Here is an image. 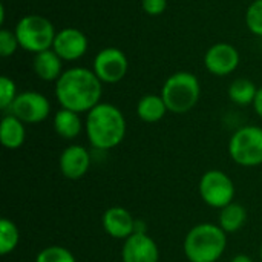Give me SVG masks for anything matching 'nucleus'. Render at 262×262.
Segmentation results:
<instances>
[{
	"instance_id": "nucleus-10",
	"label": "nucleus",
	"mask_w": 262,
	"mask_h": 262,
	"mask_svg": "<svg viewBox=\"0 0 262 262\" xmlns=\"http://www.w3.org/2000/svg\"><path fill=\"white\" fill-rule=\"evenodd\" d=\"M239 60V52L233 45L215 43L206 51L204 66L210 74L216 77H226L238 68Z\"/></svg>"
},
{
	"instance_id": "nucleus-3",
	"label": "nucleus",
	"mask_w": 262,
	"mask_h": 262,
	"mask_svg": "<svg viewBox=\"0 0 262 262\" xmlns=\"http://www.w3.org/2000/svg\"><path fill=\"white\" fill-rule=\"evenodd\" d=\"M226 246V232L216 224L203 223L190 229L184 238V255L190 262H216Z\"/></svg>"
},
{
	"instance_id": "nucleus-2",
	"label": "nucleus",
	"mask_w": 262,
	"mask_h": 262,
	"mask_svg": "<svg viewBox=\"0 0 262 262\" xmlns=\"http://www.w3.org/2000/svg\"><path fill=\"white\" fill-rule=\"evenodd\" d=\"M86 134L89 143L95 149H114L124 140L126 118L117 106L111 103H98L88 112Z\"/></svg>"
},
{
	"instance_id": "nucleus-27",
	"label": "nucleus",
	"mask_w": 262,
	"mask_h": 262,
	"mask_svg": "<svg viewBox=\"0 0 262 262\" xmlns=\"http://www.w3.org/2000/svg\"><path fill=\"white\" fill-rule=\"evenodd\" d=\"M253 109H255V112L258 114V117L262 118V88L258 89L256 98H255V101H253Z\"/></svg>"
},
{
	"instance_id": "nucleus-12",
	"label": "nucleus",
	"mask_w": 262,
	"mask_h": 262,
	"mask_svg": "<svg viewBox=\"0 0 262 262\" xmlns=\"http://www.w3.org/2000/svg\"><path fill=\"white\" fill-rule=\"evenodd\" d=\"M121 258L123 262H158L160 250L147 233H134L124 239Z\"/></svg>"
},
{
	"instance_id": "nucleus-23",
	"label": "nucleus",
	"mask_w": 262,
	"mask_h": 262,
	"mask_svg": "<svg viewBox=\"0 0 262 262\" xmlns=\"http://www.w3.org/2000/svg\"><path fill=\"white\" fill-rule=\"evenodd\" d=\"M246 25L249 31L262 37V0H255L246 11Z\"/></svg>"
},
{
	"instance_id": "nucleus-26",
	"label": "nucleus",
	"mask_w": 262,
	"mask_h": 262,
	"mask_svg": "<svg viewBox=\"0 0 262 262\" xmlns=\"http://www.w3.org/2000/svg\"><path fill=\"white\" fill-rule=\"evenodd\" d=\"M141 8L147 15H161L167 8V0H141Z\"/></svg>"
},
{
	"instance_id": "nucleus-20",
	"label": "nucleus",
	"mask_w": 262,
	"mask_h": 262,
	"mask_svg": "<svg viewBox=\"0 0 262 262\" xmlns=\"http://www.w3.org/2000/svg\"><path fill=\"white\" fill-rule=\"evenodd\" d=\"M256 94H258V88L249 78H236L229 86V98L238 106L253 104Z\"/></svg>"
},
{
	"instance_id": "nucleus-25",
	"label": "nucleus",
	"mask_w": 262,
	"mask_h": 262,
	"mask_svg": "<svg viewBox=\"0 0 262 262\" xmlns=\"http://www.w3.org/2000/svg\"><path fill=\"white\" fill-rule=\"evenodd\" d=\"M20 48L18 40L15 37L14 31L9 29H0V55L2 57H11L12 54H15V51Z\"/></svg>"
},
{
	"instance_id": "nucleus-14",
	"label": "nucleus",
	"mask_w": 262,
	"mask_h": 262,
	"mask_svg": "<svg viewBox=\"0 0 262 262\" xmlns=\"http://www.w3.org/2000/svg\"><path fill=\"white\" fill-rule=\"evenodd\" d=\"M135 221L130 212L123 207H111L103 213V227L115 239H127L132 236L135 233Z\"/></svg>"
},
{
	"instance_id": "nucleus-17",
	"label": "nucleus",
	"mask_w": 262,
	"mask_h": 262,
	"mask_svg": "<svg viewBox=\"0 0 262 262\" xmlns=\"http://www.w3.org/2000/svg\"><path fill=\"white\" fill-rule=\"evenodd\" d=\"M167 111L169 109H167L163 97L155 95V94L144 95L137 104V114H138L140 120H143L144 123H157V121L163 120V117L166 115Z\"/></svg>"
},
{
	"instance_id": "nucleus-29",
	"label": "nucleus",
	"mask_w": 262,
	"mask_h": 262,
	"mask_svg": "<svg viewBox=\"0 0 262 262\" xmlns=\"http://www.w3.org/2000/svg\"><path fill=\"white\" fill-rule=\"evenodd\" d=\"M259 255H261V261H262V246H261V252H259Z\"/></svg>"
},
{
	"instance_id": "nucleus-11",
	"label": "nucleus",
	"mask_w": 262,
	"mask_h": 262,
	"mask_svg": "<svg viewBox=\"0 0 262 262\" xmlns=\"http://www.w3.org/2000/svg\"><path fill=\"white\" fill-rule=\"evenodd\" d=\"M52 49L64 61L78 60L88 51V37L77 28H64L57 32Z\"/></svg>"
},
{
	"instance_id": "nucleus-15",
	"label": "nucleus",
	"mask_w": 262,
	"mask_h": 262,
	"mask_svg": "<svg viewBox=\"0 0 262 262\" xmlns=\"http://www.w3.org/2000/svg\"><path fill=\"white\" fill-rule=\"evenodd\" d=\"M61 61L63 60L57 55L54 49H48V51L35 54L32 68H34L35 75L41 78L43 81H57L60 75L63 74Z\"/></svg>"
},
{
	"instance_id": "nucleus-6",
	"label": "nucleus",
	"mask_w": 262,
	"mask_h": 262,
	"mask_svg": "<svg viewBox=\"0 0 262 262\" xmlns=\"http://www.w3.org/2000/svg\"><path fill=\"white\" fill-rule=\"evenodd\" d=\"M230 158L243 167L262 164V127L244 126L238 129L229 141Z\"/></svg>"
},
{
	"instance_id": "nucleus-9",
	"label": "nucleus",
	"mask_w": 262,
	"mask_h": 262,
	"mask_svg": "<svg viewBox=\"0 0 262 262\" xmlns=\"http://www.w3.org/2000/svg\"><path fill=\"white\" fill-rule=\"evenodd\" d=\"M9 111L14 117L21 120L25 124H35L48 118L51 112V104L43 94L26 91L17 95Z\"/></svg>"
},
{
	"instance_id": "nucleus-7",
	"label": "nucleus",
	"mask_w": 262,
	"mask_h": 262,
	"mask_svg": "<svg viewBox=\"0 0 262 262\" xmlns=\"http://www.w3.org/2000/svg\"><path fill=\"white\" fill-rule=\"evenodd\" d=\"M200 195L207 206L221 210L233 203L235 184L227 173L221 170H209L200 180Z\"/></svg>"
},
{
	"instance_id": "nucleus-22",
	"label": "nucleus",
	"mask_w": 262,
	"mask_h": 262,
	"mask_svg": "<svg viewBox=\"0 0 262 262\" xmlns=\"http://www.w3.org/2000/svg\"><path fill=\"white\" fill-rule=\"evenodd\" d=\"M35 262H75V258L68 249L60 246H51L43 249L37 255Z\"/></svg>"
},
{
	"instance_id": "nucleus-16",
	"label": "nucleus",
	"mask_w": 262,
	"mask_h": 262,
	"mask_svg": "<svg viewBox=\"0 0 262 262\" xmlns=\"http://www.w3.org/2000/svg\"><path fill=\"white\" fill-rule=\"evenodd\" d=\"M26 138V130H25V123L14 117L12 114L3 117L2 124H0V140L2 144L6 149H18L25 143Z\"/></svg>"
},
{
	"instance_id": "nucleus-5",
	"label": "nucleus",
	"mask_w": 262,
	"mask_h": 262,
	"mask_svg": "<svg viewBox=\"0 0 262 262\" xmlns=\"http://www.w3.org/2000/svg\"><path fill=\"white\" fill-rule=\"evenodd\" d=\"M14 32L20 48L32 54L52 49L57 35L51 20L37 14H29L21 17L17 21Z\"/></svg>"
},
{
	"instance_id": "nucleus-21",
	"label": "nucleus",
	"mask_w": 262,
	"mask_h": 262,
	"mask_svg": "<svg viewBox=\"0 0 262 262\" xmlns=\"http://www.w3.org/2000/svg\"><path fill=\"white\" fill-rule=\"evenodd\" d=\"M18 229L11 220H0V255H9L18 244Z\"/></svg>"
},
{
	"instance_id": "nucleus-24",
	"label": "nucleus",
	"mask_w": 262,
	"mask_h": 262,
	"mask_svg": "<svg viewBox=\"0 0 262 262\" xmlns=\"http://www.w3.org/2000/svg\"><path fill=\"white\" fill-rule=\"evenodd\" d=\"M17 86L12 78L3 75L0 77V109L6 111L12 106L14 100L17 98Z\"/></svg>"
},
{
	"instance_id": "nucleus-28",
	"label": "nucleus",
	"mask_w": 262,
	"mask_h": 262,
	"mask_svg": "<svg viewBox=\"0 0 262 262\" xmlns=\"http://www.w3.org/2000/svg\"><path fill=\"white\" fill-rule=\"evenodd\" d=\"M230 262H255L250 256H247V255H236L233 259Z\"/></svg>"
},
{
	"instance_id": "nucleus-4",
	"label": "nucleus",
	"mask_w": 262,
	"mask_h": 262,
	"mask_svg": "<svg viewBox=\"0 0 262 262\" xmlns=\"http://www.w3.org/2000/svg\"><path fill=\"white\" fill-rule=\"evenodd\" d=\"M201 95V86L196 75L187 71L172 74L163 84L161 97L172 114H186L192 111Z\"/></svg>"
},
{
	"instance_id": "nucleus-19",
	"label": "nucleus",
	"mask_w": 262,
	"mask_h": 262,
	"mask_svg": "<svg viewBox=\"0 0 262 262\" xmlns=\"http://www.w3.org/2000/svg\"><path fill=\"white\" fill-rule=\"evenodd\" d=\"M246 220H247V210L238 203H230L229 206L221 209L218 226L226 233H233V232H238L244 226Z\"/></svg>"
},
{
	"instance_id": "nucleus-8",
	"label": "nucleus",
	"mask_w": 262,
	"mask_h": 262,
	"mask_svg": "<svg viewBox=\"0 0 262 262\" xmlns=\"http://www.w3.org/2000/svg\"><path fill=\"white\" fill-rule=\"evenodd\" d=\"M129 69V61L126 54L118 48H104L95 58L92 71L100 78L101 83L115 84L124 78Z\"/></svg>"
},
{
	"instance_id": "nucleus-18",
	"label": "nucleus",
	"mask_w": 262,
	"mask_h": 262,
	"mask_svg": "<svg viewBox=\"0 0 262 262\" xmlns=\"http://www.w3.org/2000/svg\"><path fill=\"white\" fill-rule=\"evenodd\" d=\"M81 120L80 115L74 111L61 107L54 117V129L58 137L64 140H72L81 132Z\"/></svg>"
},
{
	"instance_id": "nucleus-1",
	"label": "nucleus",
	"mask_w": 262,
	"mask_h": 262,
	"mask_svg": "<svg viewBox=\"0 0 262 262\" xmlns=\"http://www.w3.org/2000/svg\"><path fill=\"white\" fill-rule=\"evenodd\" d=\"M103 83L88 68H71L63 71L55 81V97L61 107L77 114L89 112L101 98Z\"/></svg>"
},
{
	"instance_id": "nucleus-13",
	"label": "nucleus",
	"mask_w": 262,
	"mask_h": 262,
	"mask_svg": "<svg viewBox=\"0 0 262 262\" xmlns=\"http://www.w3.org/2000/svg\"><path fill=\"white\" fill-rule=\"evenodd\" d=\"M91 155L80 144H72L66 147L60 155V170L68 180L83 178L88 173Z\"/></svg>"
}]
</instances>
